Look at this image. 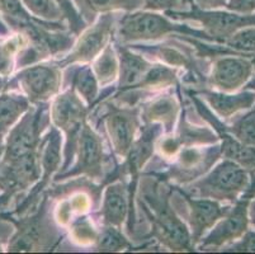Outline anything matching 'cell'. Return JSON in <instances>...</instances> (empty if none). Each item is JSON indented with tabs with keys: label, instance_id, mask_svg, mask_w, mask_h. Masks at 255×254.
Segmentation results:
<instances>
[{
	"label": "cell",
	"instance_id": "cell-1",
	"mask_svg": "<svg viewBox=\"0 0 255 254\" xmlns=\"http://www.w3.org/2000/svg\"><path fill=\"white\" fill-rule=\"evenodd\" d=\"M169 34H184L213 42L205 31H199L187 24L174 23L168 15H160L150 10L128 11L121 18L118 25V39L122 43L156 41Z\"/></svg>",
	"mask_w": 255,
	"mask_h": 254
},
{
	"label": "cell",
	"instance_id": "cell-2",
	"mask_svg": "<svg viewBox=\"0 0 255 254\" xmlns=\"http://www.w3.org/2000/svg\"><path fill=\"white\" fill-rule=\"evenodd\" d=\"M147 209H143L152 224V234L171 251H192L191 232L175 215L169 204V193L159 185H154L143 193Z\"/></svg>",
	"mask_w": 255,
	"mask_h": 254
},
{
	"label": "cell",
	"instance_id": "cell-3",
	"mask_svg": "<svg viewBox=\"0 0 255 254\" xmlns=\"http://www.w3.org/2000/svg\"><path fill=\"white\" fill-rule=\"evenodd\" d=\"M250 183V172L225 159L219 163L212 171L194 182L189 187V192L197 197L216 200L220 202H236L247 191Z\"/></svg>",
	"mask_w": 255,
	"mask_h": 254
},
{
	"label": "cell",
	"instance_id": "cell-4",
	"mask_svg": "<svg viewBox=\"0 0 255 254\" xmlns=\"http://www.w3.org/2000/svg\"><path fill=\"white\" fill-rule=\"evenodd\" d=\"M165 14L174 20H194L201 23L203 31L216 43H225L235 32L255 25V13L240 14L227 9L220 10L192 6L191 10H168Z\"/></svg>",
	"mask_w": 255,
	"mask_h": 254
},
{
	"label": "cell",
	"instance_id": "cell-5",
	"mask_svg": "<svg viewBox=\"0 0 255 254\" xmlns=\"http://www.w3.org/2000/svg\"><path fill=\"white\" fill-rule=\"evenodd\" d=\"M255 197V171L250 172V183L234 207H230L224 218L220 219L212 230L198 242L201 251L219 249L240 239L249 230V205Z\"/></svg>",
	"mask_w": 255,
	"mask_h": 254
},
{
	"label": "cell",
	"instance_id": "cell-6",
	"mask_svg": "<svg viewBox=\"0 0 255 254\" xmlns=\"http://www.w3.org/2000/svg\"><path fill=\"white\" fill-rule=\"evenodd\" d=\"M87 115L88 108L83 104L82 99L78 97L73 88L60 94L51 107V118L53 123L66 134L65 164L62 168L64 171L68 169L69 164L73 160L76 140L84 125Z\"/></svg>",
	"mask_w": 255,
	"mask_h": 254
},
{
	"label": "cell",
	"instance_id": "cell-7",
	"mask_svg": "<svg viewBox=\"0 0 255 254\" xmlns=\"http://www.w3.org/2000/svg\"><path fill=\"white\" fill-rule=\"evenodd\" d=\"M76 163L73 169L64 172L57 179L71 178L75 176H88L98 179L103 176L104 150L102 139L94 130L84 122L76 140Z\"/></svg>",
	"mask_w": 255,
	"mask_h": 254
},
{
	"label": "cell",
	"instance_id": "cell-8",
	"mask_svg": "<svg viewBox=\"0 0 255 254\" xmlns=\"http://www.w3.org/2000/svg\"><path fill=\"white\" fill-rule=\"evenodd\" d=\"M115 31V15L112 13L102 14L97 23L87 28L80 38L74 43L69 53L64 60L57 62V66L64 67L75 62H89L104 50L111 36Z\"/></svg>",
	"mask_w": 255,
	"mask_h": 254
},
{
	"label": "cell",
	"instance_id": "cell-9",
	"mask_svg": "<svg viewBox=\"0 0 255 254\" xmlns=\"http://www.w3.org/2000/svg\"><path fill=\"white\" fill-rule=\"evenodd\" d=\"M61 79L57 65L38 64L19 71L15 80L31 103L42 104L59 93Z\"/></svg>",
	"mask_w": 255,
	"mask_h": 254
},
{
	"label": "cell",
	"instance_id": "cell-10",
	"mask_svg": "<svg viewBox=\"0 0 255 254\" xmlns=\"http://www.w3.org/2000/svg\"><path fill=\"white\" fill-rule=\"evenodd\" d=\"M45 118L43 108H38L33 112H29L28 109L27 115L20 120V122L9 131L3 159H13L29 151L38 150L42 141L41 132L45 125Z\"/></svg>",
	"mask_w": 255,
	"mask_h": 254
},
{
	"label": "cell",
	"instance_id": "cell-11",
	"mask_svg": "<svg viewBox=\"0 0 255 254\" xmlns=\"http://www.w3.org/2000/svg\"><path fill=\"white\" fill-rule=\"evenodd\" d=\"M254 69L247 56L229 55L217 57L212 64L210 83L220 92L235 93L252 79Z\"/></svg>",
	"mask_w": 255,
	"mask_h": 254
},
{
	"label": "cell",
	"instance_id": "cell-12",
	"mask_svg": "<svg viewBox=\"0 0 255 254\" xmlns=\"http://www.w3.org/2000/svg\"><path fill=\"white\" fill-rule=\"evenodd\" d=\"M140 108L111 106L104 117L111 145L118 157L126 158L140 126Z\"/></svg>",
	"mask_w": 255,
	"mask_h": 254
},
{
	"label": "cell",
	"instance_id": "cell-13",
	"mask_svg": "<svg viewBox=\"0 0 255 254\" xmlns=\"http://www.w3.org/2000/svg\"><path fill=\"white\" fill-rule=\"evenodd\" d=\"M46 200L42 204V209L34 215L27 219H20L19 221H14L17 225V234L13 237L9 244V252H32V251H45L50 248V243H47V238L53 234L48 233L50 224L46 221Z\"/></svg>",
	"mask_w": 255,
	"mask_h": 254
},
{
	"label": "cell",
	"instance_id": "cell-14",
	"mask_svg": "<svg viewBox=\"0 0 255 254\" xmlns=\"http://www.w3.org/2000/svg\"><path fill=\"white\" fill-rule=\"evenodd\" d=\"M189 207V227L193 248L202 239L206 232L212 229L213 225L227 214L230 206H222L221 202L211 199H192V196L180 191Z\"/></svg>",
	"mask_w": 255,
	"mask_h": 254
},
{
	"label": "cell",
	"instance_id": "cell-15",
	"mask_svg": "<svg viewBox=\"0 0 255 254\" xmlns=\"http://www.w3.org/2000/svg\"><path fill=\"white\" fill-rule=\"evenodd\" d=\"M198 111L201 112V115L203 118L208 121L212 125V127L219 132V139H221V155H224L225 159L233 160L236 164L247 169L248 172L255 171V146H249L241 144L240 141L231 136L229 132L225 130V125L220 122L215 116L212 115V112L208 108H206L205 104H201L198 107Z\"/></svg>",
	"mask_w": 255,
	"mask_h": 254
},
{
	"label": "cell",
	"instance_id": "cell-16",
	"mask_svg": "<svg viewBox=\"0 0 255 254\" xmlns=\"http://www.w3.org/2000/svg\"><path fill=\"white\" fill-rule=\"evenodd\" d=\"M160 131H161V126L160 125L149 123L147 126H145L143 131L141 132V136L136 141H133L128 154L126 155V163L120 169H116L117 172L127 169L128 173L132 176V185L128 188L131 199H135L136 179H137L138 172L141 171V168L145 165V163L152 155L154 143L157 135L160 134Z\"/></svg>",
	"mask_w": 255,
	"mask_h": 254
},
{
	"label": "cell",
	"instance_id": "cell-17",
	"mask_svg": "<svg viewBox=\"0 0 255 254\" xmlns=\"http://www.w3.org/2000/svg\"><path fill=\"white\" fill-rule=\"evenodd\" d=\"M118 51V73H120V83L118 89L121 93H128L136 90L141 81L147 75L152 64L149 62L138 53L132 52L125 45L116 43Z\"/></svg>",
	"mask_w": 255,
	"mask_h": 254
},
{
	"label": "cell",
	"instance_id": "cell-18",
	"mask_svg": "<svg viewBox=\"0 0 255 254\" xmlns=\"http://www.w3.org/2000/svg\"><path fill=\"white\" fill-rule=\"evenodd\" d=\"M220 155V146L210 148L206 151L198 149H187L182 153L177 164L170 168L169 174L170 177L179 179L180 182L191 181L199 174H205L211 165L219 159Z\"/></svg>",
	"mask_w": 255,
	"mask_h": 254
},
{
	"label": "cell",
	"instance_id": "cell-19",
	"mask_svg": "<svg viewBox=\"0 0 255 254\" xmlns=\"http://www.w3.org/2000/svg\"><path fill=\"white\" fill-rule=\"evenodd\" d=\"M131 214L129 192L124 182H116L107 187L102 205V219L106 227L120 228Z\"/></svg>",
	"mask_w": 255,
	"mask_h": 254
},
{
	"label": "cell",
	"instance_id": "cell-20",
	"mask_svg": "<svg viewBox=\"0 0 255 254\" xmlns=\"http://www.w3.org/2000/svg\"><path fill=\"white\" fill-rule=\"evenodd\" d=\"M199 94L203 95L211 108L216 112L220 117L230 118L240 111H249L255 104V92L244 90L240 93H225L202 90Z\"/></svg>",
	"mask_w": 255,
	"mask_h": 254
},
{
	"label": "cell",
	"instance_id": "cell-21",
	"mask_svg": "<svg viewBox=\"0 0 255 254\" xmlns=\"http://www.w3.org/2000/svg\"><path fill=\"white\" fill-rule=\"evenodd\" d=\"M79 13L84 20L92 23L98 14L113 13L117 10L135 11L142 8L143 0H74Z\"/></svg>",
	"mask_w": 255,
	"mask_h": 254
},
{
	"label": "cell",
	"instance_id": "cell-22",
	"mask_svg": "<svg viewBox=\"0 0 255 254\" xmlns=\"http://www.w3.org/2000/svg\"><path fill=\"white\" fill-rule=\"evenodd\" d=\"M178 109H179V104L174 95H161L143 107L141 118H143L146 123L159 121L160 123H163V127H165L166 131L169 132L177 117Z\"/></svg>",
	"mask_w": 255,
	"mask_h": 254
},
{
	"label": "cell",
	"instance_id": "cell-23",
	"mask_svg": "<svg viewBox=\"0 0 255 254\" xmlns=\"http://www.w3.org/2000/svg\"><path fill=\"white\" fill-rule=\"evenodd\" d=\"M29 109V101L25 95L17 93L0 94V135L3 136L13 129L20 117Z\"/></svg>",
	"mask_w": 255,
	"mask_h": 254
},
{
	"label": "cell",
	"instance_id": "cell-24",
	"mask_svg": "<svg viewBox=\"0 0 255 254\" xmlns=\"http://www.w3.org/2000/svg\"><path fill=\"white\" fill-rule=\"evenodd\" d=\"M98 80H97L94 71L90 66H80L73 71L71 78V88L79 94L88 104L92 106L98 97Z\"/></svg>",
	"mask_w": 255,
	"mask_h": 254
},
{
	"label": "cell",
	"instance_id": "cell-25",
	"mask_svg": "<svg viewBox=\"0 0 255 254\" xmlns=\"http://www.w3.org/2000/svg\"><path fill=\"white\" fill-rule=\"evenodd\" d=\"M93 71L102 85L110 84L118 75V59L112 45H107L93 64Z\"/></svg>",
	"mask_w": 255,
	"mask_h": 254
},
{
	"label": "cell",
	"instance_id": "cell-26",
	"mask_svg": "<svg viewBox=\"0 0 255 254\" xmlns=\"http://www.w3.org/2000/svg\"><path fill=\"white\" fill-rule=\"evenodd\" d=\"M225 130L241 144L255 146V107L234 120L230 126H225Z\"/></svg>",
	"mask_w": 255,
	"mask_h": 254
},
{
	"label": "cell",
	"instance_id": "cell-27",
	"mask_svg": "<svg viewBox=\"0 0 255 254\" xmlns=\"http://www.w3.org/2000/svg\"><path fill=\"white\" fill-rule=\"evenodd\" d=\"M25 46L24 34H15L11 38L0 39V75L8 76L13 71L14 55Z\"/></svg>",
	"mask_w": 255,
	"mask_h": 254
},
{
	"label": "cell",
	"instance_id": "cell-28",
	"mask_svg": "<svg viewBox=\"0 0 255 254\" xmlns=\"http://www.w3.org/2000/svg\"><path fill=\"white\" fill-rule=\"evenodd\" d=\"M0 11L4 14V17L20 27L42 20L31 15L20 0H0Z\"/></svg>",
	"mask_w": 255,
	"mask_h": 254
},
{
	"label": "cell",
	"instance_id": "cell-29",
	"mask_svg": "<svg viewBox=\"0 0 255 254\" xmlns=\"http://www.w3.org/2000/svg\"><path fill=\"white\" fill-rule=\"evenodd\" d=\"M20 1L25 6V9L38 19L57 22L64 18L60 8L52 0H20Z\"/></svg>",
	"mask_w": 255,
	"mask_h": 254
},
{
	"label": "cell",
	"instance_id": "cell-30",
	"mask_svg": "<svg viewBox=\"0 0 255 254\" xmlns=\"http://www.w3.org/2000/svg\"><path fill=\"white\" fill-rule=\"evenodd\" d=\"M225 45L239 53L253 56L255 53V25L235 32L225 41Z\"/></svg>",
	"mask_w": 255,
	"mask_h": 254
},
{
	"label": "cell",
	"instance_id": "cell-31",
	"mask_svg": "<svg viewBox=\"0 0 255 254\" xmlns=\"http://www.w3.org/2000/svg\"><path fill=\"white\" fill-rule=\"evenodd\" d=\"M97 251L99 252H118L128 248L129 243L121 234L120 230L113 227H106L102 234L97 238Z\"/></svg>",
	"mask_w": 255,
	"mask_h": 254
},
{
	"label": "cell",
	"instance_id": "cell-32",
	"mask_svg": "<svg viewBox=\"0 0 255 254\" xmlns=\"http://www.w3.org/2000/svg\"><path fill=\"white\" fill-rule=\"evenodd\" d=\"M52 1L60 8L62 17L68 20L71 33L76 34V36L82 33L87 27V22L82 17V14L79 13L76 6L74 5L73 0H52Z\"/></svg>",
	"mask_w": 255,
	"mask_h": 254
},
{
	"label": "cell",
	"instance_id": "cell-33",
	"mask_svg": "<svg viewBox=\"0 0 255 254\" xmlns=\"http://www.w3.org/2000/svg\"><path fill=\"white\" fill-rule=\"evenodd\" d=\"M143 51L159 56L160 59L168 62L169 65H183V66L189 65V59L187 57V55L180 52L177 48L168 47V46H156V47L150 46V47H143Z\"/></svg>",
	"mask_w": 255,
	"mask_h": 254
},
{
	"label": "cell",
	"instance_id": "cell-34",
	"mask_svg": "<svg viewBox=\"0 0 255 254\" xmlns=\"http://www.w3.org/2000/svg\"><path fill=\"white\" fill-rule=\"evenodd\" d=\"M224 252H240V253H255V232L248 230L240 239L225 246Z\"/></svg>",
	"mask_w": 255,
	"mask_h": 254
},
{
	"label": "cell",
	"instance_id": "cell-35",
	"mask_svg": "<svg viewBox=\"0 0 255 254\" xmlns=\"http://www.w3.org/2000/svg\"><path fill=\"white\" fill-rule=\"evenodd\" d=\"M180 0H143L142 8L145 10H175L180 6Z\"/></svg>",
	"mask_w": 255,
	"mask_h": 254
},
{
	"label": "cell",
	"instance_id": "cell-36",
	"mask_svg": "<svg viewBox=\"0 0 255 254\" xmlns=\"http://www.w3.org/2000/svg\"><path fill=\"white\" fill-rule=\"evenodd\" d=\"M225 9L240 14L255 13V0H227Z\"/></svg>",
	"mask_w": 255,
	"mask_h": 254
},
{
	"label": "cell",
	"instance_id": "cell-37",
	"mask_svg": "<svg viewBox=\"0 0 255 254\" xmlns=\"http://www.w3.org/2000/svg\"><path fill=\"white\" fill-rule=\"evenodd\" d=\"M192 3L199 9H219L225 8L227 0H192Z\"/></svg>",
	"mask_w": 255,
	"mask_h": 254
},
{
	"label": "cell",
	"instance_id": "cell-38",
	"mask_svg": "<svg viewBox=\"0 0 255 254\" xmlns=\"http://www.w3.org/2000/svg\"><path fill=\"white\" fill-rule=\"evenodd\" d=\"M249 220L250 224L255 228V197L250 201L249 205Z\"/></svg>",
	"mask_w": 255,
	"mask_h": 254
},
{
	"label": "cell",
	"instance_id": "cell-39",
	"mask_svg": "<svg viewBox=\"0 0 255 254\" xmlns=\"http://www.w3.org/2000/svg\"><path fill=\"white\" fill-rule=\"evenodd\" d=\"M8 80H6V76H3V75H0V94L1 93H4L5 90H8Z\"/></svg>",
	"mask_w": 255,
	"mask_h": 254
},
{
	"label": "cell",
	"instance_id": "cell-40",
	"mask_svg": "<svg viewBox=\"0 0 255 254\" xmlns=\"http://www.w3.org/2000/svg\"><path fill=\"white\" fill-rule=\"evenodd\" d=\"M243 89L253 90V92H255V76H252V79H250V80L245 84V87L243 88Z\"/></svg>",
	"mask_w": 255,
	"mask_h": 254
},
{
	"label": "cell",
	"instance_id": "cell-41",
	"mask_svg": "<svg viewBox=\"0 0 255 254\" xmlns=\"http://www.w3.org/2000/svg\"><path fill=\"white\" fill-rule=\"evenodd\" d=\"M0 33L6 34L8 33V28H6V24L3 22V19L0 18Z\"/></svg>",
	"mask_w": 255,
	"mask_h": 254
},
{
	"label": "cell",
	"instance_id": "cell-42",
	"mask_svg": "<svg viewBox=\"0 0 255 254\" xmlns=\"http://www.w3.org/2000/svg\"><path fill=\"white\" fill-rule=\"evenodd\" d=\"M250 60H252L253 69H254V73H255V53H254V55H253V57H252V59H250Z\"/></svg>",
	"mask_w": 255,
	"mask_h": 254
},
{
	"label": "cell",
	"instance_id": "cell-43",
	"mask_svg": "<svg viewBox=\"0 0 255 254\" xmlns=\"http://www.w3.org/2000/svg\"><path fill=\"white\" fill-rule=\"evenodd\" d=\"M0 251H1V247H0Z\"/></svg>",
	"mask_w": 255,
	"mask_h": 254
},
{
	"label": "cell",
	"instance_id": "cell-44",
	"mask_svg": "<svg viewBox=\"0 0 255 254\" xmlns=\"http://www.w3.org/2000/svg\"><path fill=\"white\" fill-rule=\"evenodd\" d=\"M254 107H255V104H254Z\"/></svg>",
	"mask_w": 255,
	"mask_h": 254
}]
</instances>
